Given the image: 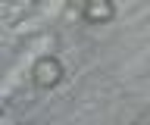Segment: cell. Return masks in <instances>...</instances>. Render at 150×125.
Instances as JSON below:
<instances>
[{"label":"cell","instance_id":"6da1fadb","mask_svg":"<svg viewBox=\"0 0 150 125\" xmlns=\"http://www.w3.org/2000/svg\"><path fill=\"white\" fill-rule=\"evenodd\" d=\"M31 78H35L38 88H53L59 85V78H63V66H59V59L56 56H41L31 69Z\"/></svg>","mask_w":150,"mask_h":125},{"label":"cell","instance_id":"7a4b0ae2","mask_svg":"<svg viewBox=\"0 0 150 125\" xmlns=\"http://www.w3.org/2000/svg\"><path fill=\"white\" fill-rule=\"evenodd\" d=\"M112 3L110 0H91L88 6H84V19L88 22H106V19H112Z\"/></svg>","mask_w":150,"mask_h":125}]
</instances>
